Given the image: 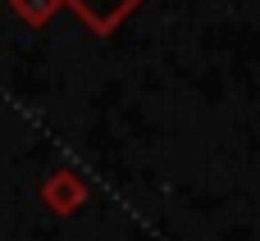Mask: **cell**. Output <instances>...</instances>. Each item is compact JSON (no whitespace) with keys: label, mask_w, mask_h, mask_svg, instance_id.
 <instances>
[{"label":"cell","mask_w":260,"mask_h":241,"mask_svg":"<svg viewBox=\"0 0 260 241\" xmlns=\"http://www.w3.org/2000/svg\"><path fill=\"white\" fill-rule=\"evenodd\" d=\"M133 5H137V0H73V9H78V14H87L96 27H114Z\"/></svg>","instance_id":"cell-1"}]
</instances>
